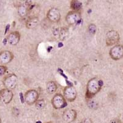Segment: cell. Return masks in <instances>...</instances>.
<instances>
[{"label":"cell","instance_id":"cell-1","mask_svg":"<svg viewBox=\"0 0 123 123\" xmlns=\"http://www.w3.org/2000/svg\"><path fill=\"white\" fill-rule=\"evenodd\" d=\"M103 82L101 80L97 77L91 79L88 81L86 91V98L87 99H92V97L96 95L102 89Z\"/></svg>","mask_w":123,"mask_h":123},{"label":"cell","instance_id":"cell-2","mask_svg":"<svg viewBox=\"0 0 123 123\" xmlns=\"http://www.w3.org/2000/svg\"><path fill=\"white\" fill-rule=\"evenodd\" d=\"M18 78L15 74H10L6 76L3 80V83L5 88L9 89H15L17 85Z\"/></svg>","mask_w":123,"mask_h":123},{"label":"cell","instance_id":"cell-3","mask_svg":"<svg viewBox=\"0 0 123 123\" xmlns=\"http://www.w3.org/2000/svg\"><path fill=\"white\" fill-rule=\"evenodd\" d=\"M39 92L35 89H30L25 93L24 99L28 105H33L39 100Z\"/></svg>","mask_w":123,"mask_h":123},{"label":"cell","instance_id":"cell-4","mask_svg":"<svg viewBox=\"0 0 123 123\" xmlns=\"http://www.w3.org/2000/svg\"><path fill=\"white\" fill-rule=\"evenodd\" d=\"M106 45L110 47L118 43L120 40V36L118 31L115 30H110L106 34Z\"/></svg>","mask_w":123,"mask_h":123},{"label":"cell","instance_id":"cell-5","mask_svg":"<svg viewBox=\"0 0 123 123\" xmlns=\"http://www.w3.org/2000/svg\"><path fill=\"white\" fill-rule=\"evenodd\" d=\"M51 104L53 108L56 110L62 109L67 105V102L62 94L60 93L56 94L52 99H51Z\"/></svg>","mask_w":123,"mask_h":123},{"label":"cell","instance_id":"cell-6","mask_svg":"<svg viewBox=\"0 0 123 123\" xmlns=\"http://www.w3.org/2000/svg\"><path fill=\"white\" fill-rule=\"evenodd\" d=\"M110 58L115 61L121 60L123 57V45L121 44L115 45L109 51Z\"/></svg>","mask_w":123,"mask_h":123},{"label":"cell","instance_id":"cell-7","mask_svg":"<svg viewBox=\"0 0 123 123\" xmlns=\"http://www.w3.org/2000/svg\"><path fill=\"white\" fill-rule=\"evenodd\" d=\"M63 94L66 100L69 102H72L77 98V92L74 86H68L64 89Z\"/></svg>","mask_w":123,"mask_h":123},{"label":"cell","instance_id":"cell-8","mask_svg":"<svg viewBox=\"0 0 123 123\" xmlns=\"http://www.w3.org/2000/svg\"><path fill=\"white\" fill-rule=\"evenodd\" d=\"M65 19L68 24L70 25H74L81 20V13L77 11H71L67 14Z\"/></svg>","mask_w":123,"mask_h":123},{"label":"cell","instance_id":"cell-9","mask_svg":"<svg viewBox=\"0 0 123 123\" xmlns=\"http://www.w3.org/2000/svg\"><path fill=\"white\" fill-rule=\"evenodd\" d=\"M14 93L11 89L3 88L0 90V101L4 104H9L12 101Z\"/></svg>","mask_w":123,"mask_h":123},{"label":"cell","instance_id":"cell-10","mask_svg":"<svg viewBox=\"0 0 123 123\" xmlns=\"http://www.w3.org/2000/svg\"><path fill=\"white\" fill-rule=\"evenodd\" d=\"M47 18L51 23H58L61 19V12L56 7H52L48 11Z\"/></svg>","mask_w":123,"mask_h":123},{"label":"cell","instance_id":"cell-11","mask_svg":"<svg viewBox=\"0 0 123 123\" xmlns=\"http://www.w3.org/2000/svg\"><path fill=\"white\" fill-rule=\"evenodd\" d=\"M77 112L75 110L67 109L62 113V119L66 123H72L76 119Z\"/></svg>","mask_w":123,"mask_h":123},{"label":"cell","instance_id":"cell-12","mask_svg":"<svg viewBox=\"0 0 123 123\" xmlns=\"http://www.w3.org/2000/svg\"><path fill=\"white\" fill-rule=\"evenodd\" d=\"M31 7V1H26L21 3L18 6V14L21 17H25L28 14H30Z\"/></svg>","mask_w":123,"mask_h":123},{"label":"cell","instance_id":"cell-13","mask_svg":"<svg viewBox=\"0 0 123 123\" xmlns=\"http://www.w3.org/2000/svg\"><path fill=\"white\" fill-rule=\"evenodd\" d=\"M14 55L12 51L9 50H3L0 52V64H7L13 60Z\"/></svg>","mask_w":123,"mask_h":123},{"label":"cell","instance_id":"cell-14","mask_svg":"<svg viewBox=\"0 0 123 123\" xmlns=\"http://www.w3.org/2000/svg\"><path fill=\"white\" fill-rule=\"evenodd\" d=\"M21 35L18 31H15L11 32L7 37V41L9 44L12 45H16L20 41Z\"/></svg>","mask_w":123,"mask_h":123},{"label":"cell","instance_id":"cell-15","mask_svg":"<svg viewBox=\"0 0 123 123\" xmlns=\"http://www.w3.org/2000/svg\"><path fill=\"white\" fill-rule=\"evenodd\" d=\"M39 23V17L36 16H33L29 18L25 22V26L26 28L29 30H34L37 27Z\"/></svg>","mask_w":123,"mask_h":123},{"label":"cell","instance_id":"cell-16","mask_svg":"<svg viewBox=\"0 0 123 123\" xmlns=\"http://www.w3.org/2000/svg\"><path fill=\"white\" fill-rule=\"evenodd\" d=\"M69 35V30L67 27H61L59 28L58 38L60 41H65Z\"/></svg>","mask_w":123,"mask_h":123},{"label":"cell","instance_id":"cell-17","mask_svg":"<svg viewBox=\"0 0 123 123\" xmlns=\"http://www.w3.org/2000/svg\"><path fill=\"white\" fill-rule=\"evenodd\" d=\"M57 89H58V86L55 81H48L46 85V89L47 91L50 94H52L56 92Z\"/></svg>","mask_w":123,"mask_h":123},{"label":"cell","instance_id":"cell-18","mask_svg":"<svg viewBox=\"0 0 123 123\" xmlns=\"http://www.w3.org/2000/svg\"><path fill=\"white\" fill-rule=\"evenodd\" d=\"M70 7L73 11H77L79 12L82 7V3L80 1L78 0H72L70 1Z\"/></svg>","mask_w":123,"mask_h":123},{"label":"cell","instance_id":"cell-19","mask_svg":"<svg viewBox=\"0 0 123 123\" xmlns=\"http://www.w3.org/2000/svg\"><path fill=\"white\" fill-rule=\"evenodd\" d=\"M46 101L44 99H39L36 102V108L38 110H42L46 106Z\"/></svg>","mask_w":123,"mask_h":123},{"label":"cell","instance_id":"cell-20","mask_svg":"<svg viewBox=\"0 0 123 123\" xmlns=\"http://www.w3.org/2000/svg\"><path fill=\"white\" fill-rule=\"evenodd\" d=\"M88 30L89 34H94L96 32V30H97L96 26L94 24H93V23H91V24H89V25H88Z\"/></svg>","mask_w":123,"mask_h":123},{"label":"cell","instance_id":"cell-21","mask_svg":"<svg viewBox=\"0 0 123 123\" xmlns=\"http://www.w3.org/2000/svg\"><path fill=\"white\" fill-rule=\"evenodd\" d=\"M88 106L91 109H96L98 107V104L95 100H91L88 102Z\"/></svg>","mask_w":123,"mask_h":123},{"label":"cell","instance_id":"cell-22","mask_svg":"<svg viewBox=\"0 0 123 123\" xmlns=\"http://www.w3.org/2000/svg\"><path fill=\"white\" fill-rule=\"evenodd\" d=\"M7 68L6 66L1 65L0 66V77L3 76L7 72Z\"/></svg>","mask_w":123,"mask_h":123},{"label":"cell","instance_id":"cell-23","mask_svg":"<svg viewBox=\"0 0 123 123\" xmlns=\"http://www.w3.org/2000/svg\"><path fill=\"white\" fill-rule=\"evenodd\" d=\"M80 123H92V121L91 118H86L83 119Z\"/></svg>","mask_w":123,"mask_h":123},{"label":"cell","instance_id":"cell-24","mask_svg":"<svg viewBox=\"0 0 123 123\" xmlns=\"http://www.w3.org/2000/svg\"><path fill=\"white\" fill-rule=\"evenodd\" d=\"M109 123H122V122L121 121V120L118 118H115V119H112L111 121Z\"/></svg>","mask_w":123,"mask_h":123},{"label":"cell","instance_id":"cell-25","mask_svg":"<svg viewBox=\"0 0 123 123\" xmlns=\"http://www.w3.org/2000/svg\"><path fill=\"white\" fill-rule=\"evenodd\" d=\"M52 123V122L50 121V122H47V123Z\"/></svg>","mask_w":123,"mask_h":123},{"label":"cell","instance_id":"cell-26","mask_svg":"<svg viewBox=\"0 0 123 123\" xmlns=\"http://www.w3.org/2000/svg\"><path fill=\"white\" fill-rule=\"evenodd\" d=\"M0 123H1V119L0 118Z\"/></svg>","mask_w":123,"mask_h":123},{"label":"cell","instance_id":"cell-27","mask_svg":"<svg viewBox=\"0 0 123 123\" xmlns=\"http://www.w3.org/2000/svg\"></svg>","mask_w":123,"mask_h":123},{"label":"cell","instance_id":"cell-28","mask_svg":"<svg viewBox=\"0 0 123 123\" xmlns=\"http://www.w3.org/2000/svg\"></svg>","mask_w":123,"mask_h":123}]
</instances>
